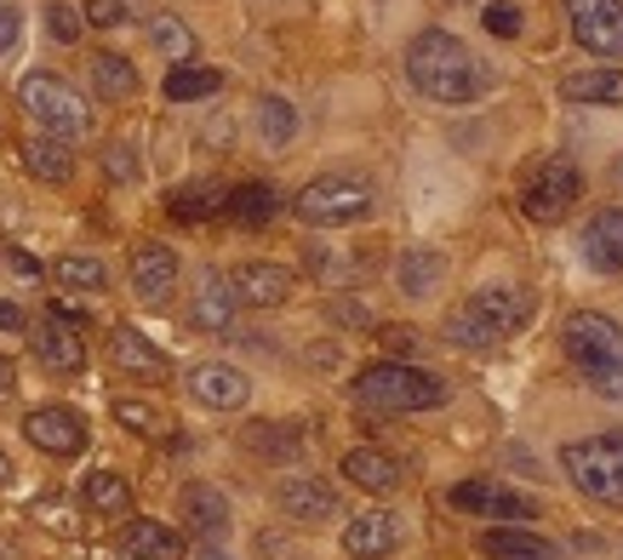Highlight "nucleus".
I'll list each match as a JSON object with an SVG mask.
<instances>
[{"label":"nucleus","mask_w":623,"mask_h":560,"mask_svg":"<svg viewBox=\"0 0 623 560\" xmlns=\"http://www.w3.org/2000/svg\"><path fill=\"white\" fill-rule=\"evenodd\" d=\"M406 75L423 97H435V104H469L492 86L486 63L452 35V29H423V35L406 46Z\"/></svg>","instance_id":"1"},{"label":"nucleus","mask_w":623,"mask_h":560,"mask_svg":"<svg viewBox=\"0 0 623 560\" xmlns=\"http://www.w3.org/2000/svg\"><path fill=\"white\" fill-rule=\"evenodd\" d=\"M561 344H567V360L583 372V383L606 394L612 406H623V326L595 309H578L561 326Z\"/></svg>","instance_id":"2"},{"label":"nucleus","mask_w":623,"mask_h":560,"mask_svg":"<svg viewBox=\"0 0 623 560\" xmlns=\"http://www.w3.org/2000/svg\"><path fill=\"white\" fill-rule=\"evenodd\" d=\"M349 401L367 412H435L446 406V383L412 360H378L349 378Z\"/></svg>","instance_id":"3"},{"label":"nucleus","mask_w":623,"mask_h":560,"mask_svg":"<svg viewBox=\"0 0 623 560\" xmlns=\"http://www.w3.org/2000/svg\"><path fill=\"white\" fill-rule=\"evenodd\" d=\"M532 320V298L520 286H481L464 309L446 315V338L457 349H492Z\"/></svg>","instance_id":"4"},{"label":"nucleus","mask_w":623,"mask_h":560,"mask_svg":"<svg viewBox=\"0 0 623 560\" xmlns=\"http://www.w3.org/2000/svg\"><path fill=\"white\" fill-rule=\"evenodd\" d=\"M561 469L583 498L601 504H623V430L589 435V441H567L561 446Z\"/></svg>","instance_id":"5"},{"label":"nucleus","mask_w":623,"mask_h":560,"mask_svg":"<svg viewBox=\"0 0 623 560\" xmlns=\"http://www.w3.org/2000/svg\"><path fill=\"white\" fill-rule=\"evenodd\" d=\"M18 104L29 109V120H35V126H46V138H63V144L81 138V131L92 126L86 97H81L70 81L46 75V70H35V75L18 81Z\"/></svg>","instance_id":"6"},{"label":"nucleus","mask_w":623,"mask_h":560,"mask_svg":"<svg viewBox=\"0 0 623 560\" xmlns=\"http://www.w3.org/2000/svg\"><path fill=\"white\" fill-rule=\"evenodd\" d=\"M292 212H298L309 229L355 223V218H367V212H372V183H360V178H315V183L298 189Z\"/></svg>","instance_id":"7"},{"label":"nucleus","mask_w":623,"mask_h":560,"mask_svg":"<svg viewBox=\"0 0 623 560\" xmlns=\"http://www.w3.org/2000/svg\"><path fill=\"white\" fill-rule=\"evenodd\" d=\"M81 326H86V315L75 309V304H52L41 320H35V355H41V367L46 372H63V378H75L81 367H86V338H81Z\"/></svg>","instance_id":"8"},{"label":"nucleus","mask_w":623,"mask_h":560,"mask_svg":"<svg viewBox=\"0 0 623 560\" xmlns=\"http://www.w3.org/2000/svg\"><path fill=\"white\" fill-rule=\"evenodd\" d=\"M578 189H583L578 167L567 155H555V160H543V167L532 172L527 194H520V212H527L532 223H561L572 212V201H578Z\"/></svg>","instance_id":"9"},{"label":"nucleus","mask_w":623,"mask_h":560,"mask_svg":"<svg viewBox=\"0 0 623 560\" xmlns=\"http://www.w3.org/2000/svg\"><path fill=\"white\" fill-rule=\"evenodd\" d=\"M572 41L595 57H623V0H567Z\"/></svg>","instance_id":"10"},{"label":"nucleus","mask_w":623,"mask_h":560,"mask_svg":"<svg viewBox=\"0 0 623 560\" xmlns=\"http://www.w3.org/2000/svg\"><path fill=\"white\" fill-rule=\"evenodd\" d=\"M229 286H235V304H246V309H281V304H292V292H298V275H292L286 263L246 257L229 270Z\"/></svg>","instance_id":"11"},{"label":"nucleus","mask_w":623,"mask_h":560,"mask_svg":"<svg viewBox=\"0 0 623 560\" xmlns=\"http://www.w3.org/2000/svg\"><path fill=\"white\" fill-rule=\"evenodd\" d=\"M23 435H29V446L46 452V457H81L86 441H92L86 418L75 406H35L23 418Z\"/></svg>","instance_id":"12"},{"label":"nucleus","mask_w":623,"mask_h":560,"mask_svg":"<svg viewBox=\"0 0 623 560\" xmlns=\"http://www.w3.org/2000/svg\"><path fill=\"white\" fill-rule=\"evenodd\" d=\"M183 383H189L194 401L212 406V412H241V406H246V394H252L246 372H241V367H229V360H194Z\"/></svg>","instance_id":"13"},{"label":"nucleus","mask_w":623,"mask_h":560,"mask_svg":"<svg viewBox=\"0 0 623 560\" xmlns=\"http://www.w3.org/2000/svg\"><path fill=\"white\" fill-rule=\"evenodd\" d=\"M446 504L452 509H469V515H486V520H532V498H520V492H509L504 480H464V486H452L446 492Z\"/></svg>","instance_id":"14"},{"label":"nucleus","mask_w":623,"mask_h":560,"mask_svg":"<svg viewBox=\"0 0 623 560\" xmlns=\"http://www.w3.org/2000/svg\"><path fill=\"white\" fill-rule=\"evenodd\" d=\"M126 270H133V292L144 304H167L178 292V252L160 246V241H138Z\"/></svg>","instance_id":"15"},{"label":"nucleus","mask_w":623,"mask_h":560,"mask_svg":"<svg viewBox=\"0 0 623 560\" xmlns=\"http://www.w3.org/2000/svg\"><path fill=\"white\" fill-rule=\"evenodd\" d=\"M109 360H115V372H126V378H138V383H160L172 372V360L160 355L138 326H115L109 332Z\"/></svg>","instance_id":"16"},{"label":"nucleus","mask_w":623,"mask_h":560,"mask_svg":"<svg viewBox=\"0 0 623 560\" xmlns=\"http://www.w3.org/2000/svg\"><path fill=\"white\" fill-rule=\"evenodd\" d=\"M275 498H281V509L292 520H304V526L338 520V492H332V480H320V475H286Z\"/></svg>","instance_id":"17"},{"label":"nucleus","mask_w":623,"mask_h":560,"mask_svg":"<svg viewBox=\"0 0 623 560\" xmlns=\"http://www.w3.org/2000/svg\"><path fill=\"white\" fill-rule=\"evenodd\" d=\"M178 520L189 526L194 538H223L229 532V498L212 486V480H189L183 492H178Z\"/></svg>","instance_id":"18"},{"label":"nucleus","mask_w":623,"mask_h":560,"mask_svg":"<svg viewBox=\"0 0 623 560\" xmlns=\"http://www.w3.org/2000/svg\"><path fill=\"white\" fill-rule=\"evenodd\" d=\"M395 549H401V520L389 509H367V515H355L344 526V554L349 560H383Z\"/></svg>","instance_id":"19"},{"label":"nucleus","mask_w":623,"mask_h":560,"mask_svg":"<svg viewBox=\"0 0 623 560\" xmlns=\"http://www.w3.org/2000/svg\"><path fill=\"white\" fill-rule=\"evenodd\" d=\"M583 263L601 275H623V207H601L583 223Z\"/></svg>","instance_id":"20"},{"label":"nucleus","mask_w":623,"mask_h":560,"mask_svg":"<svg viewBox=\"0 0 623 560\" xmlns=\"http://www.w3.org/2000/svg\"><path fill=\"white\" fill-rule=\"evenodd\" d=\"M338 469H344L360 492H372V498H389V492H401V480H406V469H401L389 452H378V446H349Z\"/></svg>","instance_id":"21"},{"label":"nucleus","mask_w":623,"mask_h":560,"mask_svg":"<svg viewBox=\"0 0 623 560\" xmlns=\"http://www.w3.org/2000/svg\"><path fill=\"white\" fill-rule=\"evenodd\" d=\"M241 446L252 457H264V464H298L304 446H309V430L304 423H246Z\"/></svg>","instance_id":"22"},{"label":"nucleus","mask_w":623,"mask_h":560,"mask_svg":"<svg viewBox=\"0 0 623 560\" xmlns=\"http://www.w3.org/2000/svg\"><path fill=\"white\" fill-rule=\"evenodd\" d=\"M235 286H229V275H218V270H207L201 275V286H194V304H189V320L201 326V332H229L235 326Z\"/></svg>","instance_id":"23"},{"label":"nucleus","mask_w":623,"mask_h":560,"mask_svg":"<svg viewBox=\"0 0 623 560\" xmlns=\"http://www.w3.org/2000/svg\"><path fill=\"white\" fill-rule=\"evenodd\" d=\"M120 554L126 560H183V532L167 520H126Z\"/></svg>","instance_id":"24"},{"label":"nucleus","mask_w":623,"mask_h":560,"mask_svg":"<svg viewBox=\"0 0 623 560\" xmlns=\"http://www.w3.org/2000/svg\"><path fill=\"white\" fill-rule=\"evenodd\" d=\"M475 549H481L486 560H561V549H555L549 538L520 532V526H492V532H481Z\"/></svg>","instance_id":"25"},{"label":"nucleus","mask_w":623,"mask_h":560,"mask_svg":"<svg viewBox=\"0 0 623 560\" xmlns=\"http://www.w3.org/2000/svg\"><path fill=\"white\" fill-rule=\"evenodd\" d=\"M395 281H401L406 298H430L446 281V252L441 246H406L401 263H395Z\"/></svg>","instance_id":"26"},{"label":"nucleus","mask_w":623,"mask_h":560,"mask_svg":"<svg viewBox=\"0 0 623 560\" xmlns=\"http://www.w3.org/2000/svg\"><path fill=\"white\" fill-rule=\"evenodd\" d=\"M18 160H23V172L35 183H70L75 178V155H70L63 138H29L18 149Z\"/></svg>","instance_id":"27"},{"label":"nucleus","mask_w":623,"mask_h":560,"mask_svg":"<svg viewBox=\"0 0 623 560\" xmlns=\"http://www.w3.org/2000/svg\"><path fill=\"white\" fill-rule=\"evenodd\" d=\"M235 223H246V229H257V223H270L275 212H281V189L275 183H264V178H252V183H235L229 189V207H223Z\"/></svg>","instance_id":"28"},{"label":"nucleus","mask_w":623,"mask_h":560,"mask_svg":"<svg viewBox=\"0 0 623 560\" xmlns=\"http://www.w3.org/2000/svg\"><path fill=\"white\" fill-rule=\"evenodd\" d=\"M223 207H229V189H218V183H183V189L167 194V212H172L178 223H207V218H218Z\"/></svg>","instance_id":"29"},{"label":"nucleus","mask_w":623,"mask_h":560,"mask_svg":"<svg viewBox=\"0 0 623 560\" xmlns=\"http://www.w3.org/2000/svg\"><path fill=\"white\" fill-rule=\"evenodd\" d=\"M567 104H623V75L617 70H578L561 81Z\"/></svg>","instance_id":"30"},{"label":"nucleus","mask_w":623,"mask_h":560,"mask_svg":"<svg viewBox=\"0 0 623 560\" xmlns=\"http://www.w3.org/2000/svg\"><path fill=\"white\" fill-rule=\"evenodd\" d=\"M92 86H97V97H109V104H126V97L138 92V70L120 52H97L92 57Z\"/></svg>","instance_id":"31"},{"label":"nucleus","mask_w":623,"mask_h":560,"mask_svg":"<svg viewBox=\"0 0 623 560\" xmlns=\"http://www.w3.org/2000/svg\"><path fill=\"white\" fill-rule=\"evenodd\" d=\"M86 509H97V515H126L133 509V486H126V475L92 469L86 475Z\"/></svg>","instance_id":"32"},{"label":"nucleus","mask_w":623,"mask_h":560,"mask_svg":"<svg viewBox=\"0 0 623 560\" xmlns=\"http://www.w3.org/2000/svg\"><path fill=\"white\" fill-rule=\"evenodd\" d=\"M149 41H155L160 57H172V70L194 57V35H189V23L172 18V12H155V18H149Z\"/></svg>","instance_id":"33"},{"label":"nucleus","mask_w":623,"mask_h":560,"mask_svg":"<svg viewBox=\"0 0 623 560\" xmlns=\"http://www.w3.org/2000/svg\"><path fill=\"white\" fill-rule=\"evenodd\" d=\"M52 281H57L63 292H104V286H109V270H104L97 257L70 252V257H57V263H52Z\"/></svg>","instance_id":"34"},{"label":"nucleus","mask_w":623,"mask_h":560,"mask_svg":"<svg viewBox=\"0 0 623 560\" xmlns=\"http://www.w3.org/2000/svg\"><path fill=\"white\" fill-rule=\"evenodd\" d=\"M223 86L218 70H201V63H178V70H167V97L172 104H194V97H212Z\"/></svg>","instance_id":"35"},{"label":"nucleus","mask_w":623,"mask_h":560,"mask_svg":"<svg viewBox=\"0 0 623 560\" xmlns=\"http://www.w3.org/2000/svg\"><path fill=\"white\" fill-rule=\"evenodd\" d=\"M292 131H298V109L286 97H257V138L281 149V144H292Z\"/></svg>","instance_id":"36"},{"label":"nucleus","mask_w":623,"mask_h":560,"mask_svg":"<svg viewBox=\"0 0 623 560\" xmlns=\"http://www.w3.org/2000/svg\"><path fill=\"white\" fill-rule=\"evenodd\" d=\"M115 423H120V430H133V435H144V441H155V435L172 430L167 412H160L155 401H133V394H120V401H115Z\"/></svg>","instance_id":"37"},{"label":"nucleus","mask_w":623,"mask_h":560,"mask_svg":"<svg viewBox=\"0 0 623 560\" xmlns=\"http://www.w3.org/2000/svg\"><path fill=\"white\" fill-rule=\"evenodd\" d=\"M133 12H138L133 0H86L81 18H86L92 29H120V23H133Z\"/></svg>","instance_id":"38"},{"label":"nucleus","mask_w":623,"mask_h":560,"mask_svg":"<svg viewBox=\"0 0 623 560\" xmlns=\"http://www.w3.org/2000/svg\"><path fill=\"white\" fill-rule=\"evenodd\" d=\"M81 23H86V18H81L75 7H63V0H52V7H46V35L63 41V46L81 41Z\"/></svg>","instance_id":"39"},{"label":"nucleus","mask_w":623,"mask_h":560,"mask_svg":"<svg viewBox=\"0 0 623 560\" xmlns=\"http://www.w3.org/2000/svg\"><path fill=\"white\" fill-rule=\"evenodd\" d=\"M481 23L492 29V35H504V41H515V35H520V7H509V0H486V12H481Z\"/></svg>","instance_id":"40"},{"label":"nucleus","mask_w":623,"mask_h":560,"mask_svg":"<svg viewBox=\"0 0 623 560\" xmlns=\"http://www.w3.org/2000/svg\"><path fill=\"white\" fill-rule=\"evenodd\" d=\"M378 344H383L389 360H412L418 355V332H412V326H378Z\"/></svg>","instance_id":"41"},{"label":"nucleus","mask_w":623,"mask_h":560,"mask_svg":"<svg viewBox=\"0 0 623 560\" xmlns=\"http://www.w3.org/2000/svg\"><path fill=\"white\" fill-rule=\"evenodd\" d=\"M104 172H109L115 183H133V178H138V160H133V144H109V149H104Z\"/></svg>","instance_id":"42"},{"label":"nucleus","mask_w":623,"mask_h":560,"mask_svg":"<svg viewBox=\"0 0 623 560\" xmlns=\"http://www.w3.org/2000/svg\"><path fill=\"white\" fill-rule=\"evenodd\" d=\"M18 35H23V18H18L12 7H0V52H12Z\"/></svg>","instance_id":"43"},{"label":"nucleus","mask_w":623,"mask_h":560,"mask_svg":"<svg viewBox=\"0 0 623 560\" xmlns=\"http://www.w3.org/2000/svg\"><path fill=\"white\" fill-rule=\"evenodd\" d=\"M332 320H344V326H372V315L360 309V304H349V298H338V304H332Z\"/></svg>","instance_id":"44"},{"label":"nucleus","mask_w":623,"mask_h":560,"mask_svg":"<svg viewBox=\"0 0 623 560\" xmlns=\"http://www.w3.org/2000/svg\"><path fill=\"white\" fill-rule=\"evenodd\" d=\"M0 326H7V332H18V326H23V309H18V304H0Z\"/></svg>","instance_id":"45"},{"label":"nucleus","mask_w":623,"mask_h":560,"mask_svg":"<svg viewBox=\"0 0 623 560\" xmlns=\"http://www.w3.org/2000/svg\"><path fill=\"white\" fill-rule=\"evenodd\" d=\"M0 394H12V360L0 355Z\"/></svg>","instance_id":"46"},{"label":"nucleus","mask_w":623,"mask_h":560,"mask_svg":"<svg viewBox=\"0 0 623 560\" xmlns=\"http://www.w3.org/2000/svg\"><path fill=\"white\" fill-rule=\"evenodd\" d=\"M12 475H18V469H12V457L0 452V486H12Z\"/></svg>","instance_id":"47"}]
</instances>
